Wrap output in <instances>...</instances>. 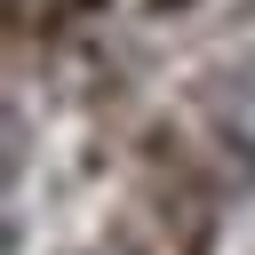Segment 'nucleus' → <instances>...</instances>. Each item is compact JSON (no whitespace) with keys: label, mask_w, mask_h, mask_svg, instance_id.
I'll return each mask as SVG.
<instances>
[{"label":"nucleus","mask_w":255,"mask_h":255,"mask_svg":"<svg viewBox=\"0 0 255 255\" xmlns=\"http://www.w3.org/2000/svg\"><path fill=\"white\" fill-rule=\"evenodd\" d=\"M215 120H223V135H231L239 151H255V56L231 64V80L215 88Z\"/></svg>","instance_id":"obj_1"}]
</instances>
